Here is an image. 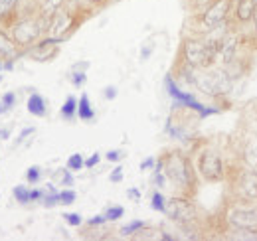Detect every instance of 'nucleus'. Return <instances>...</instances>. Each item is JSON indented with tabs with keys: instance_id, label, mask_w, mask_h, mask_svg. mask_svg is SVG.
Listing matches in <instances>:
<instances>
[{
	"instance_id": "7",
	"label": "nucleus",
	"mask_w": 257,
	"mask_h": 241,
	"mask_svg": "<svg viewBox=\"0 0 257 241\" xmlns=\"http://www.w3.org/2000/svg\"><path fill=\"white\" fill-rule=\"evenodd\" d=\"M227 10H229V0H218V2H214V4L204 12V24H206L208 28H214L216 24L224 22Z\"/></svg>"
},
{
	"instance_id": "3",
	"label": "nucleus",
	"mask_w": 257,
	"mask_h": 241,
	"mask_svg": "<svg viewBox=\"0 0 257 241\" xmlns=\"http://www.w3.org/2000/svg\"><path fill=\"white\" fill-rule=\"evenodd\" d=\"M164 213L172 219V221H178V223H192L196 219V208L188 200L184 198H172L164 204Z\"/></svg>"
},
{
	"instance_id": "29",
	"label": "nucleus",
	"mask_w": 257,
	"mask_h": 241,
	"mask_svg": "<svg viewBox=\"0 0 257 241\" xmlns=\"http://www.w3.org/2000/svg\"><path fill=\"white\" fill-rule=\"evenodd\" d=\"M2 103H4V107H6V111H10L12 107H14V103H16V95L14 93H6L4 97H2Z\"/></svg>"
},
{
	"instance_id": "9",
	"label": "nucleus",
	"mask_w": 257,
	"mask_h": 241,
	"mask_svg": "<svg viewBox=\"0 0 257 241\" xmlns=\"http://www.w3.org/2000/svg\"><path fill=\"white\" fill-rule=\"evenodd\" d=\"M18 56V50H16V42H12L6 32L0 30V58L8 61H14V58Z\"/></svg>"
},
{
	"instance_id": "33",
	"label": "nucleus",
	"mask_w": 257,
	"mask_h": 241,
	"mask_svg": "<svg viewBox=\"0 0 257 241\" xmlns=\"http://www.w3.org/2000/svg\"><path fill=\"white\" fill-rule=\"evenodd\" d=\"M107 221V215L103 213V215H95V217H91L89 219V225H101V223H105Z\"/></svg>"
},
{
	"instance_id": "44",
	"label": "nucleus",
	"mask_w": 257,
	"mask_h": 241,
	"mask_svg": "<svg viewBox=\"0 0 257 241\" xmlns=\"http://www.w3.org/2000/svg\"><path fill=\"white\" fill-rule=\"evenodd\" d=\"M2 67H4V65H2V63H0V71H2Z\"/></svg>"
},
{
	"instance_id": "19",
	"label": "nucleus",
	"mask_w": 257,
	"mask_h": 241,
	"mask_svg": "<svg viewBox=\"0 0 257 241\" xmlns=\"http://www.w3.org/2000/svg\"><path fill=\"white\" fill-rule=\"evenodd\" d=\"M16 4H18V0H0V20H6L14 12Z\"/></svg>"
},
{
	"instance_id": "14",
	"label": "nucleus",
	"mask_w": 257,
	"mask_h": 241,
	"mask_svg": "<svg viewBox=\"0 0 257 241\" xmlns=\"http://www.w3.org/2000/svg\"><path fill=\"white\" fill-rule=\"evenodd\" d=\"M255 12V2L253 0H239V6H237V18L239 20H249Z\"/></svg>"
},
{
	"instance_id": "12",
	"label": "nucleus",
	"mask_w": 257,
	"mask_h": 241,
	"mask_svg": "<svg viewBox=\"0 0 257 241\" xmlns=\"http://www.w3.org/2000/svg\"><path fill=\"white\" fill-rule=\"evenodd\" d=\"M69 24H71V16H67V14H58V16H54V22H52V34L56 36V38H60V34L65 32L69 28Z\"/></svg>"
},
{
	"instance_id": "43",
	"label": "nucleus",
	"mask_w": 257,
	"mask_h": 241,
	"mask_svg": "<svg viewBox=\"0 0 257 241\" xmlns=\"http://www.w3.org/2000/svg\"><path fill=\"white\" fill-rule=\"evenodd\" d=\"M89 2H93V4H97V2H103V0H89Z\"/></svg>"
},
{
	"instance_id": "2",
	"label": "nucleus",
	"mask_w": 257,
	"mask_h": 241,
	"mask_svg": "<svg viewBox=\"0 0 257 241\" xmlns=\"http://www.w3.org/2000/svg\"><path fill=\"white\" fill-rule=\"evenodd\" d=\"M164 168H166V176L172 182H176L178 186L186 188V186L192 184V170H190V164H188V160H186L182 154L172 152V154L166 158Z\"/></svg>"
},
{
	"instance_id": "27",
	"label": "nucleus",
	"mask_w": 257,
	"mask_h": 241,
	"mask_svg": "<svg viewBox=\"0 0 257 241\" xmlns=\"http://www.w3.org/2000/svg\"><path fill=\"white\" fill-rule=\"evenodd\" d=\"M164 204H166L164 198H162L159 192H155V194H153V208L157 211H162V213H164Z\"/></svg>"
},
{
	"instance_id": "15",
	"label": "nucleus",
	"mask_w": 257,
	"mask_h": 241,
	"mask_svg": "<svg viewBox=\"0 0 257 241\" xmlns=\"http://www.w3.org/2000/svg\"><path fill=\"white\" fill-rule=\"evenodd\" d=\"M75 113H77V101H75L73 97H67L64 107H62V117L67 120H71L75 117Z\"/></svg>"
},
{
	"instance_id": "47",
	"label": "nucleus",
	"mask_w": 257,
	"mask_h": 241,
	"mask_svg": "<svg viewBox=\"0 0 257 241\" xmlns=\"http://www.w3.org/2000/svg\"><path fill=\"white\" fill-rule=\"evenodd\" d=\"M75 2H77V0H75Z\"/></svg>"
},
{
	"instance_id": "35",
	"label": "nucleus",
	"mask_w": 257,
	"mask_h": 241,
	"mask_svg": "<svg viewBox=\"0 0 257 241\" xmlns=\"http://www.w3.org/2000/svg\"><path fill=\"white\" fill-rule=\"evenodd\" d=\"M105 97H107V99H115V97H117V89H115L113 85L105 87Z\"/></svg>"
},
{
	"instance_id": "26",
	"label": "nucleus",
	"mask_w": 257,
	"mask_h": 241,
	"mask_svg": "<svg viewBox=\"0 0 257 241\" xmlns=\"http://www.w3.org/2000/svg\"><path fill=\"white\" fill-rule=\"evenodd\" d=\"M75 202V192L73 190H62L60 192V204H73Z\"/></svg>"
},
{
	"instance_id": "28",
	"label": "nucleus",
	"mask_w": 257,
	"mask_h": 241,
	"mask_svg": "<svg viewBox=\"0 0 257 241\" xmlns=\"http://www.w3.org/2000/svg\"><path fill=\"white\" fill-rule=\"evenodd\" d=\"M85 79H87V75H85L83 71H77V69H75V71H73V75H71V81H73V85H75V87L83 85V83H85Z\"/></svg>"
},
{
	"instance_id": "32",
	"label": "nucleus",
	"mask_w": 257,
	"mask_h": 241,
	"mask_svg": "<svg viewBox=\"0 0 257 241\" xmlns=\"http://www.w3.org/2000/svg\"><path fill=\"white\" fill-rule=\"evenodd\" d=\"M123 158V152L121 151H109L107 152V160H111V162H119Z\"/></svg>"
},
{
	"instance_id": "46",
	"label": "nucleus",
	"mask_w": 257,
	"mask_h": 241,
	"mask_svg": "<svg viewBox=\"0 0 257 241\" xmlns=\"http://www.w3.org/2000/svg\"><path fill=\"white\" fill-rule=\"evenodd\" d=\"M253 2H255V4H257V0H253Z\"/></svg>"
},
{
	"instance_id": "22",
	"label": "nucleus",
	"mask_w": 257,
	"mask_h": 241,
	"mask_svg": "<svg viewBox=\"0 0 257 241\" xmlns=\"http://www.w3.org/2000/svg\"><path fill=\"white\" fill-rule=\"evenodd\" d=\"M145 227V221H133V223H128V225H125L123 229H121V233L123 235H133V233H137L139 229H143Z\"/></svg>"
},
{
	"instance_id": "18",
	"label": "nucleus",
	"mask_w": 257,
	"mask_h": 241,
	"mask_svg": "<svg viewBox=\"0 0 257 241\" xmlns=\"http://www.w3.org/2000/svg\"><path fill=\"white\" fill-rule=\"evenodd\" d=\"M12 194H14L16 202H20V204H30V202H32V200H30V190H28L26 186H14Z\"/></svg>"
},
{
	"instance_id": "31",
	"label": "nucleus",
	"mask_w": 257,
	"mask_h": 241,
	"mask_svg": "<svg viewBox=\"0 0 257 241\" xmlns=\"http://www.w3.org/2000/svg\"><path fill=\"white\" fill-rule=\"evenodd\" d=\"M109 180H111V182H121V180H123V168H121V166H117V168L111 172Z\"/></svg>"
},
{
	"instance_id": "8",
	"label": "nucleus",
	"mask_w": 257,
	"mask_h": 241,
	"mask_svg": "<svg viewBox=\"0 0 257 241\" xmlns=\"http://www.w3.org/2000/svg\"><path fill=\"white\" fill-rule=\"evenodd\" d=\"M229 221L233 227H247L257 229V208L249 210H233L229 213Z\"/></svg>"
},
{
	"instance_id": "4",
	"label": "nucleus",
	"mask_w": 257,
	"mask_h": 241,
	"mask_svg": "<svg viewBox=\"0 0 257 241\" xmlns=\"http://www.w3.org/2000/svg\"><path fill=\"white\" fill-rule=\"evenodd\" d=\"M184 54H186L188 65L192 67H208L216 58V52L206 42H188L184 48Z\"/></svg>"
},
{
	"instance_id": "39",
	"label": "nucleus",
	"mask_w": 257,
	"mask_h": 241,
	"mask_svg": "<svg viewBox=\"0 0 257 241\" xmlns=\"http://www.w3.org/2000/svg\"><path fill=\"white\" fill-rule=\"evenodd\" d=\"M30 135H34V127H28V129H24V131L20 133V141H24V139L30 137Z\"/></svg>"
},
{
	"instance_id": "45",
	"label": "nucleus",
	"mask_w": 257,
	"mask_h": 241,
	"mask_svg": "<svg viewBox=\"0 0 257 241\" xmlns=\"http://www.w3.org/2000/svg\"><path fill=\"white\" fill-rule=\"evenodd\" d=\"M0 81H2V75H0Z\"/></svg>"
},
{
	"instance_id": "16",
	"label": "nucleus",
	"mask_w": 257,
	"mask_h": 241,
	"mask_svg": "<svg viewBox=\"0 0 257 241\" xmlns=\"http://www.w3.org/2000/svg\"><path fill=\"white\" fill-rule=\"evenodd\" d=\"M235 46H237V40L235 38H225L224 44H222V54H224V61H231V58H233V52H235Z\"/></svg>"
},
{
	"instance_id": "40",
	"label": "nucleus",
	"mask_w": 257,
	"mask_h": 241,
	"mask_svg": "<svg viewBox=\"0 0 257 241\" xmlns=\"http://www.w3.org/2000/svg\"><path fill=\"white\" fill-rule=\"evenodd\" d=\"M10 137V131L8 129H0V141H4V139H8Z\"/></svg>"
},
{
	"instance_id": "37",
	"label": "nucleus",
	"mask_w": 257,
	"mask_h": 241,
	"mask_svg": "<svg viewBox=\"0 0 257 241\" xmlns=\"http://www.w3.org/2000/svg\"><path fill=\"white\" fill-rule=\"evenodd\" d=\"M99 158H101L99 154H93V156H91L89 160H85V166H87V168H93L97 162H99Z\"/></svg>"
},
{
	"instance_id": "5",
	"label": "nucleus",
	"mask_w": 257,
	"mask_h": 241,
	"mask_svg": "<svg viewBox=\"0 0 257 241\" xmlns=\"http://www.w3.org/2000/svg\"><path fill=\"white\" fill-rule=\"evenodd\" d=\"M200 172L204 174V178L208 180H220L224 174V166H222V158L216 152H204L200 156Z\"/></svg>"
},
{
	"instance_id": "36",
	"label": "nucleus",
	"mask_w": 257,
	"mask_h": 241,
	"mask_svg": "<svg viewBox=\"0 0 257 241\" xmlns=\"http://www.w3.org/2000/svg\"><path fill=\"white\" fill-rule=\"evenodd\" d=\"M155 166V158H145L143 164H141V170H147V168H153Z\"/></svg>"
},
{
	"instance_id": "30",
	"label": "nucleus",
	"mask_w": 257,
	"mask_h": 241,
	"mask_svg": "<svg viewBox=\"0 0 257 241\" xmlns=\"http://www.w3.org/2000/svg\"><path fill=\"white\" fill-rule=\"evenodd\" d=\"M64 217L69 225H81V215L79 213H64Z\"/></svg>"
},
{
	"instance_id": "24",
	"label": "nucleus",
	"mask_w": 257,
	"mask_h": 241,
	"mask_svg": "<svg viewBox=\"0 0 257 241\" xmlns=\"http://www.w3.org/2000/svg\"><path fill=\"white\" fill-rule=\"evenodd\" d=\"M40 178H42V170H40V166L28 168V172H26V180L30 182V184H38Z\"/></svg>"
},
{
	"instance_id": "38",
	"label": "nucleus",
	"mask_w": 257,
	"mask_h": 241,
	"mask_svg": "<svg viewBox=\"0 0 257 241\" xmlns=\"http://www.w3.org/2000/svg\"><path fill=\"white\" fill-rule=\"evenodd\" d=\"M127 196L128 198H133V200H137V202L141 200V192H139V190H135V188H131V190H128Z\"/></svg>"
},
{
	"instance_id": "42",
	"label": "nucleus",
	"mask_w": 257,
	"mask_h": 241,
	"mask_svg": "<svg viewBox=\"0 0 257 241\" xmlns=\"http://www.w3.org/2000/svg\"><path fill=\"white\" fill-rule=\"evenodd\" d=\"M253 18H255V26H257V10L253 12Z\"/></svg>"
},
{
	"instance_id": "17",
	"label": "nucleus",
	"mask_w": 257,
	"mask_h": 241,
	"mask_svg": "<svg viewBox=\"0 0 257 241\" xmlns=\"http://www.w3.org/2000/svg\"><path fill=\"white\" fill-rule=\"evenodd\" d=\"M52 178H54V182H60V186H71L73 184V176H71L69 168L67 170H56L52 174Z\"/></svg>"
},
{
	"instance_id": "21",
	"label": "nucleus",
	"mask_w": 257,
	"mask_h": 241,
	"mask_svg": "<svg viewBox=\"0 0 257 241\" xmlns=\"http://www.w3.org/2000/svg\"><path fill=\"white\" fill-rule=\"evenodd\" d=\"M83 166H85V160H83L81 154H71V156H69V160H67V168H69L71 172L81 170Z\"/></svg>"
},
{
	"instance_id": "11",
	"label": "nucleus",
	"mask_w": 257,
	"mask_h": 241,
	"mask_svg": "<svg viewBox=\"0 0 257 241\" xmlns=\"http://www.w3.org/2000/svg\"><path fill=\"white\" fill-rule=\"evenodd\" d=\"M26 107H28V111L32 113L34 117H44L46 115V101H44V97L40 93H32L28 97Z\"/></svg>"
},
{
	"instance_id": "20",
	"label": "nucleus",
	"mask_w": 257,
	"mask_h": 241,
	"mask_svg": "<svg viewBox=\"0 0 257 241\" xmlns=\"http://www.w3.org/2000/svg\"><path fill=\"white\" fill-rule=\"evenodd\" d=\"M233 239H257V229L237 227V229L233 231Z\"/></svg>"
},
{
	"instance_id": "34",
	"label": "nucleus",
	"mask_w": 257,
	"mask_h": 241,
	"mask_svg": "<svg viewBox=\"0 0 257 241\" xmlns=\"http://www.w3.org/2000/svg\"><path fill=\"white\" fill-rule=\"evenodd\" d=\"M44 198V190H30V200L36 202V200H42Z\"/></svg>"
},
{
	"instance_id": "6",
	"label": "nucleus",
	"mask_w": 257,
	"mask_h": 241,
	"mask_svg": "<svg viewBox=\"0 0 257 241\" xmlns=\"http://www.w3.org/2000/svg\"><path fill=\"white\" fill-rule=\"evenodd\" d=\"M40 30H42L40 22L26 18V20H22V22H18L14 26V42L20 44V46H28L40 36Z\"/></svg>"
},
{
	"instance_id": "25",
	"label": "nucleus",
	"mask_w": 257,
	"mask_h": 241,
	"mask_svg": "<svg viewBox=\"0 0 257 241\" xmlns=\"http://www.w3.org/2000/svg\"><path fill=\"white\" fill-rule=\"evenodd\" d=\"M62 4H64V0H46V4H44V12H46V14H54V12L60 10Z\"/></svg>"
},
{
	"instance_id": "1",
	"label": "nucleus",
	"mask_w": 257,
	"mask_h": 241,
	"mask_svg": "<svg viewBox=\"0 0 257 241\" xmlns=\"http://www.w3.org/2000/svg\"><path fill=\"white\" fill-rule=\"evenodd\" d=\"M184 77L196 85L200 91L208 93V95H220V93H227L231 89V77L224 73V71H216V73H202L198 71V67H188L184 71Z\"/></svg>"
},
{
	"instance_id": "23",
	"label": "nucleus",
	"mask_w": 257,
	"mask_h": 241,
	"mask_svg": "<svg viewBox=\"0 0 257 241\" xmlns=\"http://www.w3.org/2000/svg\"><path fill=\"white\" fill-rule=\"evenodd\" d=\"M123 213H125V210H123L121 206H113V208H109V210L105 211V215H107V221H115V219L123 217Z\"/></svg>"
},
{
	"instance_id": "13",
	"label": "nucleus",
	"mask_w": 257,
	"mask_h": 241,
	"mask_svg": "<svg viewBox=\"0 0 257 241\" xmlns=\"http://www.w3.org/2000/svg\"><path fill=\"white\" fill-rule=\"evenodd\" d=\"M77 115H79V119L83 120H91L95 117V113H93V109H91V103H89V97L83 93L81 95V99H79V103H77Z\"/></svg>"
},
{
	"instance_id": "10",
	"label": "nucleus",
	"mask_w": 257,
	"mask_h": 241,
	"mask_svg": "<svg viewBox=\"0 0 257 241\" xmlns=\"http://www.w3.org/2000/svg\"><path fill=\"white\" fill-rule=\"evenodd\" d=\"M241 190L247 198H253L257 200V172L249 170L241 176Z\"/></svg>"
},
{
	"instance_id": "41",
	"label": "nucleus",
	"mask_w": 257,
	"mask_h": 241,
	"mask_svg": "<svg viewBox=\"0 0 257 241\" xmlns=\"http://www.w3.org/2000/svg\"><path fill=\"white\" fill-rule=\"evenodd\" d=\"M2 113H6V107H4V103L0 101V115H2Z\"/></svg>"
}]
</instances>
